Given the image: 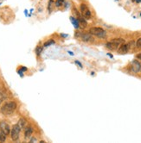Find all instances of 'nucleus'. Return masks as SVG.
Wrapping results in <instances>:
<instances>
[{
	"instance_id": "obj_1",
	"label": "nucleus",
	"mask_w": 141,
	"mask_h": 143,
	"mask_svg": "<svg viewBox=\"0 0 141 143\" xmlns=\"http://www.w3.org/2000/svg\"><path fill=\"white\" fill-rule=\"evenodd\" d=\"M17 109V104L14 101H10V102L5 103L4 105L0 109V112L4 115V116H10Z\"/></svg>"
},
{
	"instance_id": "obj_2",
	"label": "nucleus",
	"mask_w": 141,
	"mask_h": 143,
	"mask_svg": "<svg viewBox=\"0 0 141 143\" xmlns=\"http://www.w3.org/2000/svg\"><path fill=\"white\" fill-rule=\"evenodd\" d=\"M123 43H125V40L124 39H122V38H115V39H113L109 42H107L106 44V47L111 50V51H113V50H117L119 46Z\"/></svg>"
},
{
	"instance_id": "obj_3",
	"label": "nucleus",
	"mask_w": 141,
	"mask_h": 143,
	"mask_svg": "<svg viewBox=\"0 0 141 143\" xmlns=\"http://www.w3.org/2000/svg\"><path fill=\"white\" fill-rule=\"evenodd\" d=\"M90 34L92 35H95L99 38H105L107 36V32L105 30H103L102 28L100 27H93L90 28L89 30H88Z\"/></svg>"
},
{
	"instance_id": "obj_4",
	"label": "nucleus",
	"mask_w": 141,
	"mask_h": 143,
	"mask_svg": "<svg viewBox=\"0 0 141 143\" xmlns=\"http://www.w3.org/2000/svg\"><path fill=\"white\" fill-rule=\"evenodd\" d=\"M75 37L78 39L82 40V41H85V42H88V41H93V36L91 34L88 33H82V32H76L75 33Z\"/></svg>"
},
{
	"instance_id": "obj_5",
	"label": "nucleus",
	"mask_w": 141,
	"mask_h": 143,
	"mask_svg": "<svg viewBox=\"0 0 141 143\" xmlns=\"http://www.w3.org/2000/svg\"><path fill=\"white\" fill-rule=\"evenodd\" d=\"M21 129L22 128H20V126L17 123L13 125V127L11 128V131H10V137H11L12 141H17L18 138H19V134Z\"/></svg>"
},
{
	"instance_id": "obj_6",
	"label": "nucleus",
	"mask_w": 141,
	"mask_h": 143,
	"mask_svg": "<svg viewBox=\"0 0 141 143\" xmlns=\"http://www.w3.org/2000/svg\"><path fill=\"white\" fill-rule=\"evenodd\" d=\"M81 12L82 13L83 16L86 19H91L92 17V14L90 10L88 8V6L86 5L85 4H81Z\"/></svg>"
},
{
	"instance_id": "obj_7",
	"label": "nucleus",
	"mask_w": 141,
	"mask_h": 143,
	"mask_svg": "<svg viewBox=\"0 0 141 143\" xmlns=\"http://www.w3.org/2000/svg\"><path fill=\"white\" fill-rule=\"evenodd\" d=\"M0 131L6 135H9L10 134V127L5 121H0Z\"/></svg>"
},
{
	"instance_id": "obj_8",
	"label": "nucleus",
	"mask_w": 141,
	"mask_h": 143,
	"mask_svg": "<svg viewBox=\"0 0 141 143\" xmlns=\"http://www.w3.org/2000/svg\"><path fill=\"white\" fill-rule=\"evenodd\" d=\"M131 69L133 73H139V72H140L141 71V64L139 62V61L135 60H133V63H132Z\"/></svg>"
},
{
	"instance_id": "obj_9",
	"label": "nucleus",
	"mask_w": 141,
	"mask_h": 143,
	"mask_svg": "<svg viewBox=\"0 0 141 143\" xmlns=\"http://www.w3.org/2000/svg\"><path fill=\"white\" fill-rule=\"evenodd\" d=\"M130 49V45L129 44H121V46H119V48H118V53H125L129 51Z\"/></svg>"
},
{
	"instance_id": "obj_10",
	"label": "nucleus",
	"mask_w": 141,
	"mask_h": 143,
	"mask_svg": "<svg viewBox=\"0 0 141 143\" xmlns=\"http://www.w3.org/2000/svg\"><path fill=\"white\" fill-rule=\"evenodd\" d=\"M77 20H78V22H79L80 26H81L82 28H86V27H87V24H88V23H87V21H86V18L84 17V16H81V15H80V16L77 17Z\"/></svg>"
},
{
	"instance_id": "obj_11",
	"label": "nucleus",
	"mask_w": 141,
	"mask_h": 143,
	"mask_svg": "<svg viewBox=\"0 0 141 143\" xmlns=\"http://www.w3.org/2000/svg\"><path fill=\"white\" fill-rule=\"evenodd\" d=\"M32 133H33V128L31 127H27L25 128V131H24V138L25 139H28L31 136Z\"/></svg>"
},
{
	"instance_id": "obj_12",
	"label": "nucleus",
	"mask_w": 141,
	"mask_h": 143,
	"mask_svg": "<svg viewBox=\"0 0 141 143\" xmlns=\"http://www.w3.org/2000/svg\"><path fill=\"white\" fill-rule=\"evenodd\" d=\"M70 21H71V23H72V24L74 25V27L75 28V29H79L80 28L79 22H78V20L76 19L75 17H74V16H70Z\"/></svg>"
},
{
	"instance_id": "obj_13",
	"label": "nucleus",
	"mask_w": 141,
	"mask_h": 143,
	"mask_svg": "<svg viewBox=\"0 0 141 143\" xmlns=\"http://www.w3.org/2000/svg\"><path fill=\"white\" fill-rule=\"evenodd\" d=\"M18 125L20 126V128H24V127H25V124H26V120L24 119V118H21V119L18 121Z\"/></svg>"
},
{
	"instance_id": "obj_14",
	"label": "nucleus",
	"mask_w": 141,
	"mask_h": 143,
	"mask_svg": "<svg viewBox=\"0 0 141 143\" xmlns=\"http://www.w3.org/2000/svg\"><path fill=\"white\" fill-rule=\"evenodd\" d=\"M54 44H55V41H54V40H49V41H47L46 42H44L43 47H50V46L54 45Z\"/></svg>"
},
{
	"instance_id": "obj_15",
	"label": "nucleus",
	"mask_w": 141,
	"mask_h": 143,
	"mask_svg": "<svg viewBox=\"0 0 141 143\" xmlns=\"http://www.w3.org/2000/svg\"><path fill=\"white\" fill-rule=\"evenodd\" d=\"M63 4H64V0H56V3H55V5L57 8H60V7L63 6Z\"/></svg>"
},
{
	"instance_id": "obj_16",
	"label": "nucleus",
	"mask_w": 141,
	"mask_h": 143,
	"mask_svg": "<svg viewBox=\"0 0 141 143\" xmlns=\"http://www.w3.org/2000/svg\"><path fill=\"white\" fill-rule=\"evenodd\" d=\"M6 140V135H4L3 132H0V141L1 142H4Z\"/></svg>"
},
{
	"instance_id": "obj_17",
	"label": "nucleus",
	"mask_w": 141,
	"mask_h": 143,
	"mask_svg": "<svg viewBox=\"0 0 141 143\" xmlns=\"http://www.w3.org/2000/svg\"><path fill=\"white\" fill-rule=\"evenodd\" d=\"M4 96H5V93H4V90H0V104L3 102V100L4 99Z\"/></svg>"
},
{
	"instance_id": "obj_18",
	"label": "nucleus",
	"mask_w": 141,
	"mask_h": 143,
	"mask_svg": "<svg viewBox=\"0 0 141 143\" xmlns=\"http://www.w3.org/2000/svg\"><path fill=\"white\" fill-rule=\"evenodd\" d=\"M136 47L138 48H141V37L138 39V41H136Z\"/></svg>"
},
{
	"instance_id": "obj_19",
	"label": "nucleus",
	"mask_w": 141,
	"mask_h": 143,
	"mask_svg": "<svg viewBox=\"0 0 141 143\" xmlns=\"http://www.w3.org/2000/svg\"><path fill=\"white\" fill-rule=\"evenodd\" d=\"M42 50V47H36V55H40V53H41Z\"/></svg>"
},
{
	"instance_id": "obj_20",
	"label": "nucleus",
	"mask_w": 141,
	"mask_h": 143,
	"mask_svg": "<svg viewBox=\"0 0 141 143\" xmlns=\"http://www.w3.org/2000/svg\"><path fill=\"white\" fill-rule=\"evenodd\" d=\"M52 5H53V0H50V1H49V5H48V9L50 11H51L52 10V9H51Z\"/></svg>"
},
{
	"instance_id": "obj_21",
	"label": "nucleus",
	"mask_w": 141,
	"mask_h": 143,
	"mask_svg": "<svg viewBox=\"0 0 141 143\" xmlns=\"http://www.w3.org/2000/svg\"><path fill=\"white\" fill-rule=\"evenodd\" d=\"M136 58H137L138 60H141V53H139V54H138L137 56H136Z\"/></svg>"
},
{
	"instance_id": "obj_22",
	"label": "nucleus",
	"mask_w": 141,
	"mask_h": 143,
	"mask_svg": "<svg viewBox=\"0 0 141 143\" xmlns=\"http://www.w3.org/2000/svg\"><path fill=\"white\" fill-rule=\"evenodd\" d=\"M75 63H76V64H78V65L80 66V67H82V64H81V63L79 62V61L76 60V61H75Z\"/></svg>"
},
{
	"instance_id": "obj_23",
	"label": "nucleus",
	"mask_w": 141,
	"mask_h": 143,
	"mask_svg": "<svg viewBox=\"0 0 141 143\" xmlns=\"http://www.w3.org/2000/svg\"><path fill=\"white\" fill-rule=\"evenodd\" d=\"M30 141H31V142H32V141H36V139H35V138H33V139L30 140Z\"/></svg>"
},
{
	"instance_id": "obj_24",
	"label": "nucleus",
	"mask_w": 141,
	"mask_h": 143,
	"mask_svg": "<svg viewBox=\"0 0 141 143\" xmlns=\"http://www.w3.org/2000/svg\"><path fill=\"white\" fill-rule=\"evenodd\" d=\"M22 70H23V71H26V70H27V68H26V67H23Z\"/></svg>"
},
{
	"instance_id": "obj_25",
	"label": "nucleus",
	"mask_w": 141,
	"mask_h": 143,
	"mask_svg": "<svg viewBox=\"0 0 141 143\" xmlns=\"http://www.w3.org/2000/svg\"><path fill=\"white\" fill-rule=\"evenodd\" d=\"M136 2H137V3H141V0H136Z\"/></svg>"
},
{
	"instance_id": "obj_26",
	"label": "nucleus",
	"mask_w": 141,
	"mask_h": 143,
	"mask_svg": "<svg viewBox=\"0 0 141 143\" xmlns=\"http://www.w3.org/2000/svg\"><path fill=\"white\" fill-rule=\"evenodd\" d=\"M108 55H109V56L111 57V58H113V55H112V54H110V53H108Z\"/></svg>"
},
{
	"instance_id": "obj_27",
	"label": "nucleus",
	"mask_w": 141,
	"mask_h": 143,
	"mask_svg": "<svg viewBox=\"0 0 141 143\" xmlns=\"http://www.w3.org/2000/svg\"><path fill=\"white\" fill-rule=\"evenodd\" d=\"M44 142H45L44 141H40V143H44Z\"/></svg>"
}]
</instances>
